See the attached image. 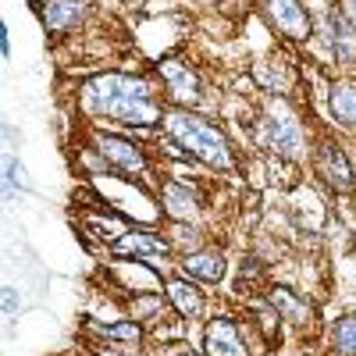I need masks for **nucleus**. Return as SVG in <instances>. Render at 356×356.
I'll return each mask as SVG.
<instances>
[{
	"instance_id": "obj_1",
	"label": "nucleus",
	"mask_w": 356,
	"mask_h": 356,
	"mask_svg": "<svg viewBox=\"0 0 356 356\" xmlns=\"http://www.w3.org/2000/svg\"><path fill=\"white\" fill-rule=\"evenodd\" d=\"M79 100L86 114L100 118V122H114L125 129H154L164 122V104L157 100L154 86L136 75L122 72H100L86 79L79 89Z\"/></svg>"
},
{
	"instance_id": "obj_2",
	"label": "nucleus",
	"mask_w": 356,
	"mask_h": 356,
	"mask_svg": "<svg viewBox=\"0 0 356 356\" xmlns=\"http://www.w3.org/2000/svg\"><path fill=\"white\" fill-rule=\"evenodd\" d=\"M161 125L168 129V136H171L178 146H182V150H186L193 161H200V164H207V168H214V171H225V175L235 171V150H232L228 136H225L218 125L207 122V118H200L196 111L168 107Z\"/></svg>"
},
{
	"instance_id": "obj_3",
	"label": "nucleus",
	"mask_w": 356,
	"mask_h": 356,
	"mask_svg": "<svg viewBox=\"0 0 356 356\" xmlns=\"http://www.w3.org/2000/svg\"><path fill=\"white\" fill-rule=\"evenodd\" d=\"M264 139L271 143V150L278 157H289V161H303L307 157L303 122L296 118V111L282 97H271L264 104Z\"/></svg>"
},
{
	"instance_id": "obj_4",
	"label": "nucleus",
	"mask_w": 356,
	"mask_h": 356,
	"mask_svg": "<svg viewBox=\"0 0 356 356\" xmlns=\"http://www.w3.org/2000/svg\"><path fill=\"white\" fill-rule=\"evenodd\" d=\"M93 154L104 161V168H111L114 175H125V178H143L146 171H150L143 146L125 139V136H114V132H97L93 136Z\"/></svg>"
},
{
	"instance_id": "obj_5",
	"label": "nucleus",
	"mask_w": 356,
	"mask_h": 356,
	"mask_svg": "<svg viewBox=\"0 0 356 356\" xmlns=\"http://www.w3.org/2000/svg\"><path fill=\"white\" fill-rule=\"evenodd\" d=\"M157 75H161V86H164V97L171 107H200L203 104V82L200 75L186 65V61H175V57H168V61L157 65Z\"/></svg>"
},
{
	"instance_id": "obj_6",
	"label": "nucleus",
	"mask_w": 356,
	"mask_h": 356,
	"mask_svg": "<svg viewBox=\"0 0 356 356\" xmlns=\"http://www.w3.org/2000/svg\"><path fill=\"white\" fill-rule=\"evenodd\" d=\"M260 8L282 36H289V40H310L314 36V22L303 8V0H260Z\"/></svg>"
},
{
	"instance_id": "obj_7",
	"label": "nucleus",
	"mask_w": 356,
	"mask_h": 356,
	"mask_svg": "<svg viewBox=\"0 0 356 356\" xmlns=\"http://www.w3.org/2000/svg\"><path fill=\"white\" fill-rule=\"evenodd\" d=\"M171 250H175L171 239H164L161 232H150V228L122 232V235L111 243V253H114V257H139V260H168Z\"/></svg>"
},
{
	"instance_id": "obj_8",
	"label": "nucleus",
	"mask_w": 356,
	"mask_h": 356,
	"mask_svg": "<svg viewBox=\"0 0 356 356\" xmlns=\"http://www.w3.org/2000/svg\"><path fill=\"white\" fill-rule=\"evenodd\" d=\"M203 349H207V356H246L250 353L239 324H235V317H228V314H218V317L207 321Z\"/></svg>"
},
{
	"instance_id": "obj_9",
	"label": "nucleus",
	"mask_w": 356,
	"mask_h": 356,
	"mask_svg": "<svg viewBox=\"0 0 356 356\" xmlns=\"http://www.w3.org/2000/svg\"><path fill=\"white\" fill-rule=\"evenodd\" d=\"M40 22L50 36H68L86 22L89 0H40Z\"/></svg>"
},
{
	"instance_id": "obj_10",
	"label": "nucleus",
	"mask_w": 356,
	"mask_h": 356,
	"mask_svg": "<svg viewBox=\"0 0 356 356\" xmlns=\"http://www.w3.org/2000/svg\"><path fill=\"white\" fill-rule=\"evenodd\" d=\"M164 296L175 307V314L182 321H203L207 314V296L189 275H168L164 278Z\"/></svg>"
},
{
	"instance_id": "obj_11",
	"label": "nucleus",
	"mask_w": 356,
	"mask_h": 356,
	"mask_svg": "<svg viewBox=\"0 0 356 356\" xmlns=\"http://www.w3.org/2000/svg\"><path fill=\"white\" fill-rule=\"evenodd\" d=\"M314 171H317V178H324V186L335 189V193H353V186H356L349 157L342 154L339 143H324L314 154Z\"/></svg>"
},
{
	"instance_id": "obj_12",
	"label": "nucleus",
	"mask_w": 356,
	"mask_h": 356,
	"mask_svg": "<svg viewBox=\"0 0 356 356\" xmlns=\"http://www.w3.org/2000/svg\"><path fill=\"white\" fill-rule=\"evenodd\" d=\"M161 207H164V214L175 225H193L200 218V211H203V200H200V193L193 186L175 182L171 178V182L161 186Z\"/></svg>"
},
{
	"instance_id": "obj_13",
	"label": "nucleus",
	"mask_w": 356,
	"mask_h": 356,
	"mask_svg": "<svg viewBox=\"0 0 356 356\" xmlns=\"http://www.w3.org/2000/svg\"><path fill=\"white\" fill-rule=\"evenodd\" d=\"M182 275H189L193 282H207V285H218L228 275V260L221 250L214 246H196L193 253H182Z\"/></svg>"
},
{
	"instance_id": "obj_14",
	"label": "nucleus",
	"mask_w": 356,
	"mask_h": 356,
	"mask_svg": "<svg viewBox=\"0 0 356 356\" xmlns=\"http://www.w3.org/2000/svg\"><path fill=\"white\" fill-rule=\"evenodd\" d=\"M267 303L278 310V317H282L285 324H292V328H300V332L314 328V321H317L314 307L303 300L300 292H292V289H285V285H275L271 292H267Z\"/></svg>"
},
{
	"instance_id": "obj_15",
	"label": "nucleus",
	"mask_w": 356,
	"mask_h": 356,
	"mask_svg": "<svg viewBox=\"0 0 356 356\" xmlns=\"http://www.w3.org/2000/svg\"><path fill=\"white\" fill-rule=\"evenodd\" d=\"M324 36H328V43H332V50H335V61L339 65H346V68H353L356 65V29L342 18V11H335V8H328L324 11Z\"/></svg>"
},
{
	"instance_id": "obj_16",
	"label": "nucleus",
	"mask_w": 356,
	"mask_h": 356,
	"mask_svg": "<svg viewBox=\"0 0 356 356\" xmlns=\"http://www.w3.org/2000/svg\"><path fill=\"white\" fill-rule=\"evenodd\" d=\"M89 332L100 342H122V346H139L146 339V324L139 321H89Z\"/></svg>"
},
{
	"instance_id": "obj_17",
	"label": "nucleus",
	"mask_w": 356,
	"mask_h": 356,
	"mask_svg": "<svg viewBox=\"0 0 356 356\" xmlns=\"http://www.w3.org/2000/svg\"><path fill=\"white\" fill-rule=\"evenodd\" d=\"M328 107L335 114V122L342 129H356V82L353 79H339L328 89Z\"/></svg>"
},
{
	"instance_id": "obj_18",
	"label": "nucleus",
	"mask_w": 356,
	"mask_h": 356,
	"mask_svg": "<svg viewBox=\"0 0 356 356\" xmlns=\"http://www.w3.org/2000/svg\"><path fill=\"white\" fill-rule=\"evenodd\" d=\"M129 310H132V321H139V324H161L164 321V296H157V292H143L139 296L136 292Z\"/></svg>"
},
{
	"instance_id": "obj_19",
	"label": "nucleus",
	"mask_w": 356,
	"mask_h": 356,
	"mask_svg": "<svg viewBox=\"0 0 356 356\" xmlns=\"http://www.w3.org/2000/svg\"><path fill=\"white\" fill-rule=\"evenodd\" d=\"M332 353L335 356H356V317H342L332 324Z\"/></svg>"
},
{
	"instance_id": "obj_20",
	"label": "nucleus",
	"mask_w": 356,
	"mask_h": 356,
	"mask_svg": "<svg viewBox=\"0 0 356 356\" xmlns=\"http://www.w3.org/2000/svg\"><path fill=\"white\" fill-rule=\"evenodd\" d=\"M282 317H278V310L271 307V303H267V307H257V332L264 335V342L267 346H278V339H282V324H278Z\"/></svg>"
},
{
	"instance_id": "obj_21",
	"label": "nucleus",
	"mask_w": 356,
	"mask_h": 356,
	"mask_svg": "<svg viewBox=\"0 0 356 356\" xmlns=\"http://www.w3.org/2000/svg\"><path fill=\"white\" fill-rule=\"evenodd\" d=\"M97 356H146L139 346H122V342H100Z\"/></svg>"
},
{
	"instance_id": "obj_22",
	"label": "nucleus",
	"mask_w": 356,
	"mask_h": 356,
	"mask_svg": "<svg viewBox=\"0 0 356 356\" xmlns=\"http://www.w3.org/2000/svg\"><path fill=\"white\" fill-rule=\"evenodd\" d=\"M339 11H342V18L356 29V0H339Z\"/></svg>"
},
{
	"instance_id": "obj_23",
	"label": "nucleus",
	"mask_w": 356,
	"mask_h": 356,
	"mask_svg": "<svg viewBox=\"0 0 356 356\" xmlns=\"http://www.w3.org/2000/svg\"><path fill=\"white\" fill-rule=\"evenodd\" d=\"M0 50H4V57L11 54V40H8V25H0Z\"/></svg>"
},
{
	"instance_id": "obj_24",
	"label": "nucleus",
	"mask_w": 356,
	"mask_h": 356,
	"mask_svg": "<svg viewBox=\"0 0 356 356\" xmlns=\"http://www.w3.org/2000/svg\"><path fill=\"white\" fill-rule=\"evenodd\" d=\"M4 307H8V314H15V289L11 285L4 289Z\"/></svg>"
},
{
	"instance_id": "obj_25",
	"label": "nucleus",
	"mask_w": 356,
	"mask_h": 356,
	"mask_svg": "<svg viewBox=\"0 0 356 356\" xmlns=\"http://www.w3.org/2000/svg\"><path fill=\"white\" fill-rule=\"evenodd\" d=\"M182 356H207V353H182Z\"/></svg>"
},
{
	"instance_id": "obj_26",
	"label": "nucleus",
	"mask_w": 356,
	"mask_h": 356,
	"mask_svg": "<svg viewBox=\"0 0 356 356\" xmlns=\"http://www.w3.org/2000/svg\"><path fill=\"white\" fill-rule=\"evenodd\" d=\"M267 356H275V353H267Z\"/></svg>"
}]
</instances>
